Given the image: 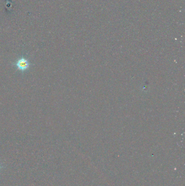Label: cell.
Segmentation results:
<instances>
[{"instance_id":"cell-1","label":"cell","mask_w":185,"mask_h":186,"mask_svg":"<svg viewBox=\"0 0 185 186\" xmlns=\"http://www.w3.org/2000/svg\"><path fill=\"white\" fill-rule=\"evenodd\" d=\"M17 70L21 72H25L27 70L30 66V60L24 57L19 58L14 64Z\"/></svg>"}]
</instances>
